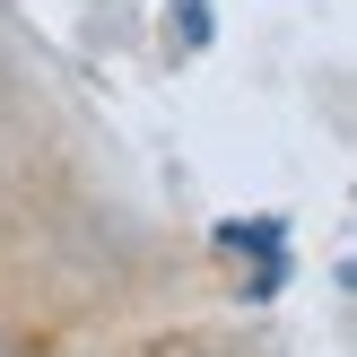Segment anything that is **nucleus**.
<instances>
[{
    "label": "nucleus",
    "instance_id": "nucleus-1",
    "mask_svg": "<svg viewBox=\"0 0 357 357\" xmlns=\"http://www.w3.org/2000/svg\"><path fill=\"white\" fill-rule=\"evenodd\" d=\"M279 236H288L279 218H253V227H244V218H227V227H218V244H227V253H279Z\"/></svg>",
    "mask_w": 357,
    "mask_h": 357
},
{
    "label": "nucleus",
    "instance_id": "nucleus-2",
    "mask_svg": "<svg viewBox=\"0 0 357 357\" xmlns=\"http://www.w3.org/2000/svg\"><path fill=\"white\" fill-rule=\"evenodd\" d=\"M174 17H183V44H209V0H174Z\"/></svg>",
    "mask_w": 357,
    "mask_h": 357
},
{
    "label": "nucleus",
    "instance_id": "nucleus-3",
    "mask_svg": "<svg viewBox=\"0 0 357 357\" xmlns=\"http://www.w3.org/2000/svg\"><path fill=\"white\" fill-rule=\"evenodd\" d=\"M0 357H9V349H0Z\"/></svg>",
    "mask_w": 357,
    "mask_h": 357
}]
</instances>
